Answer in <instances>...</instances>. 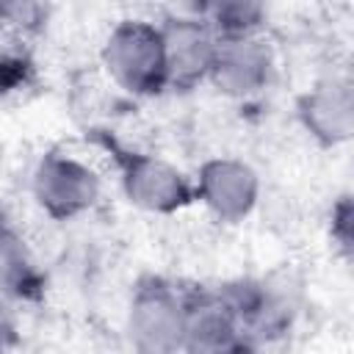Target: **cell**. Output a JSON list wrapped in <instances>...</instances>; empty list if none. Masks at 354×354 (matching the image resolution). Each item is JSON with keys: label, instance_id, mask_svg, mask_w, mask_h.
<instances>
[{"label": "cell", "instance_id": "277c9868", "mask_svg": "<svg viewBox=\"0 0 354 354\" xmlns=\"http://www.w3.org/2000/svg\"><path fill=\"white\" fill-rule=\"evenodd\" d=\"M246 340L254 346L288 335L296 318V288L277 277H238L218 285Z\"/></svg>", "mask_w": 354, "mask_h": 354}, {"label": "cell", "instance_id": "7c38bea8", "mask_svg": "<svg viewBox=\"0 0 354 354\" xmlns=\"http://www.w3.org/2000/svg\"><path fill=\"white\" fill-rule=\"evenodd\" d=\"M266 17V0H199V19H205L216 36L257 33Z\"/></svg>", "mask_w": 354, "mask_h": 354}, {"label": "cell", "instance_id": "4fadbf2b", "mask_svg": "<svg viewBox=\"0 0 354 354\" xmlns=\"http://www.w3.org/2000/svg\"><path fill=\"white\" fill-rule=\"evenodd\" d=\"M33 64L25 55H0V100L30 83Z\"/></svg>", "mask_w": 354, "mask_h": 354}, {"label": "cell", "instance_id": "8fae6325", "mask_svg": "<svg viewBox=\"0 0 354 354\" xmlns=\"http://www.w3.org/2000/svg\"><path fill=\"white\" fill-rule=\"evenodd\" d=\"M44 271L39 268L22 232L0 218V299L8 304H39L44 299Z\"/></svg>", "mask_w": 354, "mask_h": 354}, {"label": "cell", "instance_id": "9c48e42d", "mask_svg": "<svg viewBox=\"0 0 354 354\" xmlns=\"http://www.w3.org/2000/svg\"><path fill=\"white\" fill-rule=\"evenodd\" d=\"M160 39L166 55V77L169 88L191 91L207 80L213 53H216V30L199 17L171 14L163 19Z\"/></svg>", "mask_w": 354, "mask_h": 354}, {"label": "cell", "instance_id": "9a60e30c", "mask_svg": "<svg viewBox=\"0 0 354 354\" xmlns=\"http://www.w3.org/2000/svg\"><path fill=\"white\" fill-rule=\"evenodd\" d=\"M36 11V0H0V22H28Z\"/></svg>", "mask_w": 354, "mask_h": 354}, {"label": "cell", "instance_id": "7a4b0ae2", "mask_svg": "<svg viewBox=\"0 0 354 354\" xmlns=\"http://www.w3.org/2000/svg\"><path fill=\"white\" fill-rule=\"evenodd\" d=\"M102 66L133 97H158L169 88L160 28L147 19H122L102 44Z\"/></svg>", "mask_w": 354, "mask_h": 354}, {"label": "cell", "instance_id": "ba28073f", "mask_svg": "<svg viewBox=\"0 0 354 354\" xmlns=\"http://www.w3.org/2000/svg\"><path fill=\"white\" fill-rule=\"evenodd\" d=\"M194 199H199L218 221L235 224L254 210L260 199V177L241 158H207L196 171Z\"/></svg>", "mask_w": 354, "mask_h": 354}, {"label": "cell", "instance_id": "6da1fadb", "mask_svg": "<svg viewBox=\"0 0 354 354\" xmlns=\"http://www.w3.org/2000/svg\"><path fill=\"white\" fill-rule=\"evenodd\" d=\"M100 144L113 158L122 191L133 207L171 216L194 202V180H188L174 163L149 152L122 147L116 138H111V133H100Z\"/></svg>", "mask_w": 354, "mask_h": 354}, {"label": "cell", "instance_id": "2e32d148", "mask_svg": "<svg viewBox=\"0 0 354 354\" xmlns=\"http://www.w3.org/2000/svg\"><path fill=\"white\" fill-rule=\"evenodd\" d=\"M14 304H8L6 299H0V348L17 346L19 343V332H17V318H14Z\"/></svg>", "mask_w": 354, "mask_h": 354}, {"label": "cell", "instance_id": "30bf717a", "mask_svg": "<svg viewBox=\"0 0 354 354\" xmlns=\"http://www.w3.org/2000/svg\"><path fill=\"white\" fill-rule=\"evenodd\" d=\"M296 116L321 147L346 144L354 133V94L346 77L318 80L296 100Z\"/></svg>", "mask_w": 354, "mask_h": 354}, {"label": "cell", "instance_id": "8992f818", "mask_svg": "<svg viewBox=\"0 0 354 354\" xmlns=\"http://www.w3.org/2000/svg\"><path fill=\"white\" fill-rule=\"evenodd\" d=\"M183 351L232 354L252 351L235 313L218 288H183Z\"/></svg>", "mask_w": 354, "mask_h": 354}, {"label": "cell", "instance_id": "e0dca14e", "mask_svg": "<svg viewBox=\"0 0 354 354\" xmlns=\"http://www.w3.org/2000/svg\"><path fill=\"white\" fill-rule=\"evenodd\" d=\"M174 14H183V17H199V0H169Z\"/></svg>", "mask_w": 354, "mask_h": 354}, {"label": "cell", "instance_id": "52a82bcc", "mask_svg": "<svg viewBox=\"0 0 354 354\" xmlns=\"http://www.w3.org/2000/svg\"><path fill=\"white\" fill-rule=\"evenodd\" d=\"M274 77V55L271 47L257 33L218 36L213 64L207 72V83L216 86L224 97L249 100L263 94Z\"/></svg>", "mask_w": 354, "mask_h": 354}, {"label": "cell", "instance_id": "5bb4252c", "mask_svg": "<svg viewBox=\"0 0 354 354\" xmlns=\"http://www.w3.org/2000/svg\"><path fill=\"white\" fill-rule=\"evenodd\" d=\"M351 218H354V210H351V199L348 196H340L337 205L332 207V241L337 243V249L348 257L351 254Z\"/></svg>", "mask_w": 354, "mask_h": 354}, {"label": "cell", "instance_id": "3957f363", "mask_svg": "<svg viewBox=\"0 0 354 354\" xmlns=\"http://www.w3.org/2000/svg\"><path fill=\"white\" fill-rule=\"evenodd\" d=\"M127 337L136 351H183V288L160 274L136 279L127 304Z\"/></svg>", "mask_w": 354, "mask_h": 354}, {"label": "cell", "instance_id": "5b68a950", "mask_svg": "<svg viewBox=\"0 0 354 354\" xmlns=\"http://www.w3.org/2000/svg\"><path fill=\"white\" fill-rule=\"evenodd\" d=\"M30 191L44 216L53 221H72L97 205L102 183L88 163L72 155L50 152L36 163Z\"/></svg>", "mask_w": 354, "mask_h": 354}]
</instances>
